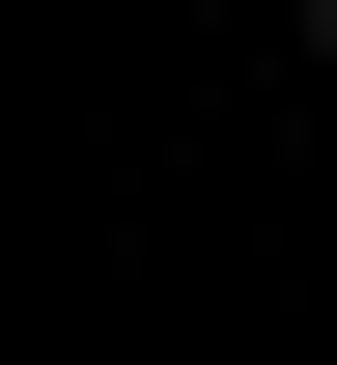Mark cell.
<instances>
[{
	"label": "cell",
	"instance_id": "cell-1",
	"mask_svg": "<svg viewBox=\"0 0 337 365\" xmlns=\"http://www.w3.org/2000/svg\"><path fill=\"white\" fill-rule=\"evenodd\" d=\"M309 85H337V0H309Z\"/></svg>",
	"mask_w": 337,
	"mask_h": 365
}]
</instances>
